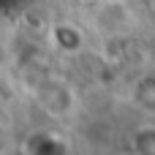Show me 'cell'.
<instances>
[{
  "mask_svg": "<svg viewBox=\"0 0 155 155\" xmlns=\"http://www.w3.org/2000/svg\"><path fill=\"white\" fill-rule=\"evenodd\" d=\"M134 147L139 155H155V128H142L134 136Z\"/></svg>",
  "mask_w": 155,
  "mask_h": 155,
  "instance_id": "cell-1",
  "label": "cell"
}]
</instances>
